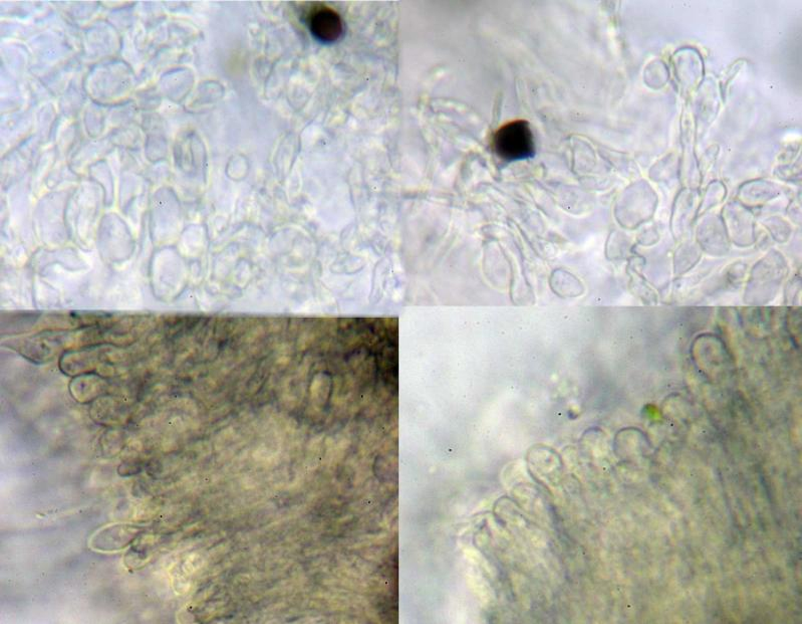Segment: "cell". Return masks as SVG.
I'll use <instances>...</instances> for the list:
<instances>
[{"instance_id": "6da1fadb", "label": "cell", "mask_w": 802, "mask_h": 624, "mask_svg": "<svg viewBox=\"0 0 802 624\" xmlns=\"http://www.w3.org/2000/svg\"><path fill=\"white\" fill-rule=\"evenodd\" d=\"M492 148L503 162H516L535 155V142L531 126L517 120L500 128L493 136Z\"/></svg>"}, {"instance_id": "7a4b0ae2", "label": "cell", "mask_w": 802, "mask_h": 624, "mask_svg": "<svg viewBox=\"0 0 802 624\" xmlns=\"http://www.w3.org/2000/svg\"><path fill=\"white\" fill-rule=\"evenodd\" d=\"M310 34L318 42L331 45L339 41L343 33V25L338 13L327 7L311 12L309 20Z\"/></svg>"}, {"instance_id": "3957f363", "label": "cell", "mask_w": 802, "mask_h": 624, "mask_svg": "<svg viewBox=\"0 0 802 624\" xmlns=\"http://www.w3.org/2000/svg\"><path fill=\"white\" fill-rule=\"evenodd\" d=\"M139 532L137 528L129 525H111L95 533L91 545L101 552H117L131 545Z\"/></svg>"}]
</instances>
